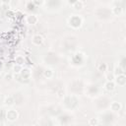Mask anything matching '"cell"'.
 <instances>
[{"instance_id": "52a82bcc", "label": "cell", "mask_w": 126, "mask_h": 126, "mask_svg": "<svg viewBox=\"0 0 126 126\" xmlns=\"http://www.w3.org/2000/svg\"><path fill=\"white\" fill-rule=\"evenodd\" d=\"M105 88L107 91L108 92H112L114 89H115V84L113 83V81H107L105 85Z\"/></svg>"}, {"instance_id": "4fadbf2b", "label": "cell", "mask_w": 126, "mask_h": 126, "mask_svg": "<svg viewBox=\"0 0 126 126\" xmlns=\"http://www.w3.org/2000/svg\"><path fill=\"white\" fill-rule=\"evenodd\" d=\"M122 9H123V8H121L120 6H116V7H114V8H113L112 12H113V14H114V15L118 16V15H120V14L122 13Z\"/></svg>"}, {"instance_id": "7a4b0ae2", "label": "cell", "mask_w": 126, "mask_h": 126, "mask_svg": "<svg viewBox=\"0 0 126 126\" xmlns=\"http://www.w3.org/2000/svg\"><path fill=\"white\" fill-rule=\"evenodd\" d=\"M18 112L14 109H10L6 112V119L9 121H15L18 118Z\"/></svg>"}, {"instance_id": "ffe728a7", "label": "cell", "mask_w": 126, "mask_h": 126, "mask_svg": "<svg viewBox=\"0 0 126 126\" xmlns=\"http://www.w3.org/2000/svg\"><path fill=\"white\" fill-rule=\"evenodd\" d=\"M42 2H43V0H33V3L35 5H40V4H42Z\"/></svg>"}, {"instance_id": "5bb4252c", "label": "cell", "mask_w": 126, "mask_h": 126, "mask_svg": "<svg viewBox=\"0 0 126 126\" xmlns=\"http://www.w3.org/2000/svg\"><path fill=\"white\" fill-rule=\"evenodd\" d=\"M107 64H106V63H102V64H99V65H98V67H97V69H98V71H99V72H105V71H107Z\"/></svg>"}, {"instance_id": "d6986e66", "label": "cell", "mask_w": 126, "mask_h": 126, "mask_svg": "<svg viewBox=\"0 0 126 126\" xmlns=\"http://www.w3.org/2000/svg\"><path fill=\"white\" fill-rule=\"evenodd\" d=\"M57 97H60V98L64 97V91H63V90H59V91L57 92Z\"/></svg>"}, {"instance_id": "cb8c5ba5", "label": "cell", "mask_w": 126, "mask_h": 126, "mask_svg": "<svg viewBox=\"0 0 126 126\" xmlns=\"http://www.w3.org/2000/svg\"><path fill=\"white\" fill-rule=\"evenodd\" d=\"M77 1H78V0H68V3H69L70 5H74Z\"/></svg>"}, {"instance_id": "ac0fdd59", "label": "cell", "mask_w": 126, "mask_h": 126, "mask_svg": "<svg viewBox=\"0 0 126 126\" xmlns=\"http://www.w3.org/2000/svg\"><path fill=\"white\" fill-rule=\"evenodd\" d=\"M27 7H28V10H30V11H33V10H35V8H36V7H35V4H34L33 2H30Z\"/></svg>"}, {"instance_id": "9a60e30c", "label": "cell", "mask_w": 126, "mask_h": 126, "mask_svg": "<svg viewBox=\"0 0 126 126\" xmlns=\"http://www.w3.org/2000/svg\"><path fill=\"white\" fill-rule=\"evenodd\" d=\"M15 61H16V63H17L18 65H22V64L25 63V59H24V57H22V56H17Z\"/></svg>"}, {"instance_id": "277c9868", "label": "cell", "mask_w": 126, "mask_h": 126, "mask_svg": "<svg viewBox=\"0 0 126 126\" xmlns=\"http://www.w3.org/2000/svg\"><path fill=\"white\" fill-rule=\"evenodd\" d=\"M42 42H43V38H42L40 35H36V36H34V38H33V43H34L35 45L39 46V45L42 44Z\"/></svg>"}, {"instance_id": "9c48e42d", "label": "cell", "mask_w": 126, "mask_h": 126, "mask_svg": "<svg viewBox=\"0 0 126 126\" xmlns=\"http://www.w3.org/2000/svg\"><path fill=\"white\" fill-rule=\"evenodd\" d=\"M14 103H15V100H14V97H6L5 100H4L5 106H8V107L13 106Z\"/></svg>"}, {"instance_id": "2e32d148", "label": "cell", "mask_w": 126, "mask_h": 126, "mask_svg": "<svg viewBox=\"0 0 126 126\" xmlns=\"http://www.w3.org/2000/svg\"><path fill=\"white\" fill-rule=\"evenodd\" d=\"M13 70L15 71V73H18V74H19V73L21 72V70H22V67H21V65H18V64H17V65H15V66L13 67Z\"/></svg>"}, {"instance_id": "8fae6325", "label": "cell", "mask_w": 126, "mask_h": 126, "mask_svg": "<svg viewBox=\"0 0 126 126\" xmlns=\"http://www.w3.org/2000/svg\"><path fill=\"white\" fill-rule=\"evenodd\" d=\"M124 69L122 68V67H120V66H118V67H115V69H114V72H113V75L114 76H118V75H121V74H124Z\"/></svg>"}, {"instance_id": "d4e9b609", "label": "cell", "mask_w": 126, "mask_h": 126, "mask_svg": "<svg viewBox=\"0 0 126 126\" xmlns=\"http://www.w3.org/2000/svg\"><path fill=\"white\" fill-rule=\"evenodd\" d=\"M120 67H122L124 70H125V58H123L122 59V61H121V65H120Z\"/></svg>"}, {"instance_id": "e0dca14e", "label": "cell", "mask_w": 126, "mask_h": 126, "mask_svg": "<svg viewBox=\"0 0 126 126\" xmlns=\"http://www.w3.org/2000/svg\"><path fill=\"white\" fill-rule=\"evenodd\" d=\"M89 124H91V125H97V124H98L97 118H92V119L89 121Z\"/></svg>"}, {"instance_id": "484cf974", "label": "cell", "mask_w": 126, "mask_h": 126, "mask_svg": "<svg viewBox=\"0 0 126 126\" xmlns=\"http://www.w3.org/2000/svg\"><path fill=\"white\" fill-rule=\"evenodd\" d=\"M11 2V0H2V3L4 4H9Z\"/></svg>"}, {"instance_id": "ba28073f", "label": "cell", "mask_w": 126, "mask_h": 126, "mask_svg": "<svg viewBox=\"0 0 126 126\" xmlns=\"http://www.w3.org/2000/svg\"><path fill=\"white\" fill-rule=\"evenodd\" d=\"M110 108H111V110H113V111H118V110H120V108H121V105H120L119 103H117V102H113V103L110 105Z\"/></svg>"}, {"instance_id": "3957f363", "label": "cell", "mask_w": 126, "mask_h": 126, "mask_svg": "<svg viewBox=\"0 0 126 126\" xmlns=\"http://www.w3.org/2000/svg\"><path fill=\"white\" fill-rule=\"evenodd\" d=\"M115 83L119 86H124L126 84V77L124 74H121V75H118V76H115Z\"/></svg>"}, {"instance_id": "5b68a950", "label": "cell", "mask_w": 126, "mask_h": 126, "mask_svg": "<svg viewBox=\"0 0 126 126\" xmlns=\"http://www.w3.org/2000/svg\"><path fill=\"white\" fill-rule=\"evenodd\" d=\"M20 75H21V77H22V79L24 78V79H29L30 78V75H31V72H30V70L29 69H22L21 70V72H20Z\"/></svg>"}, {"instance_id": "7402d4cb", "label": "cell", "mask_w": 126, "mask_h": 126, "mask_svg": "<svg viewBox=\"0 0 126 126\" xmlns=\"http://www.w3.org/2000/svg\"><path fill=\"white\" fill-rule=\"evenodd\" d=\"M5 79H6L7 81H10V80H12V75H11V74H7L6 76H5Z\"/></svg>"}, {"instance_id": "6da1fadb", "label": "cell", "mask_w": 126, "mask_h": 126, "mask_svg": "<svg viewBox=\"0 0 126 126\" xmlns=\"http://www.w3.org/2000/svg\"><path fill=\"white\" fill-rule=\"evenodd\" d=\"M69 24L70 26L77 29L79 27H81L82 25V19L79 17V16H72L70 19H69Z\"/></svg>"}, {"instance_id": "4316f807", "label": "cell", "mask_w": 126, "mask_h": 126, "mask_svg": "<svg viewBox=\"0 0 126 126\" xmlns=\"http://www.w3.org/2000/svg\"><path fill=\"white\" fill-rule=\"evenodd\" d=\"M6 14H7V16L9 15V17H12V15H13V13H12L11 11H9V10L7 11V13H6Z\"/></svg>"}, {"instance_id": "603a6c76", "label": "cell", "mask_w": 126, "mask_h": 126, "mask_svg": "<svg viewBox=\"0 0 126 126\" xmlns=\"http://www.w3.org/2000/svg\"><path fill=\"white\" fill-rule=\"evenodd\" d=\"M2 8H3L4 10H9L10 7H9V4H4V3H3V4H2Z\"/></svg>"}, {"instance_id": "7c38bea8", "label": "cell", "mask_w": 126, "mask_h": 126, "mask_svg": "<svg viewBox=\"0 0 126 126\" xmlns=\"http://www.w3.org/2000/svg\"><path fill=\"white\" fill-rule=\"evenodd\" d=\"M52 75H53V72H52V70H50V69H45V70L43 71V76H44L45 78H47V79L51 78Z\"/></svg>"}, {"instance_id": "30bf717a", "label": "cell", "mask_w": 126, "mask_h": 126, "mask_svg": "<svg viewBox=\"0 0 126 126\" xmlns=\"http://www.w3.org/2000/svg\"><path fill=\"white\" fill-rule=\"evenodd\" d=\"M73 7H74V9H75V10L80 11V10H82V9L84 8V4H83V2H82V1H79V0H78V1L73 5Z\"/></svg>"}, {"instance_id": "44dd1931", "label": "cell", "mask_w": 126, "mask_h": 126, "mask_svg": "<svg viewBox=\"0 0 126 126\" xmlns=\"http://www.w3.org/2000/svg\"><path fill=\"white\" fill-rule=\"evenodd\" d=\"M113 77H114V75L113 74H108L107 75V81H113Z\"/></svg>"}, {"instance_id": "8992f818", "label": "cell", "mask_w": 126, "mask_h": 126, "mask_svg": "<svg viewBox=\"0 0 126 126\" xmlns=\"http://www.w3.org/2000/svg\"><path fill=\"white\" fill-rule=\"evenodd\" d=\"M38 21H39V19H38V17H37L36 15H30V16L27 17V22H28V24L35 25V24L38 23Z\"/></svg>"}]
</instances>
